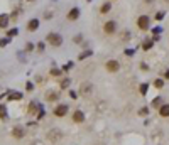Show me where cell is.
<instances>
[{
	"label": "cell",
	"mask_w": 169,
	"mask_h": 145,
	"mask_svg": "<svg viewBox=\"0 0 169 145\" xmlns=\"http://www.w3.org/2000/svg\"><path fill=\"white\" fill-rule=\"evenodd\" d=\"M166 78H167V80H169V69H167V73H166Z\"/></svg>",
	"instance_id": "cell-40"
},
{
	"label": "cell",
	"mask_w": 169,
	"mask_h": 145,
	"mask_svg": "<svg viewBox=\"0 0 169 145\" xmlns=\"http://www.w3.org/2000/svg\"><path fill=\"white\" fill-rule=\"evenodd\" d=\"M93 54V51H92V49H88V51H85V52H81V54L80 56H78V59H80V61H83L85 59V57H90V56H92Z\"/></svg>",
	"instance_id": "cell-21"
},
{
	"label": "cell",
	"mask_w": 169,
	"mask_h": 145,
	"mask_svg": "<svg viewBox=\"0 0 169 145\" xmlns=\"http://www.w3.org/2000/svg\"><path fill=\"white\" fill-rule=\"evenodd\" d=\"M125 54H127V56H132V54H134V51H132V49H129V51H125Z\"/></svg>",
	"instance_id": "cell-39"
},
{
	"label": "cell",
	"mask_w": 169,
	"mask_h": 145,
	"mask_svg": "<svg viewBox=\"0 0 169 145\" xmlns=\"http://www.w3.org/2000/svg\"><path fill=\"white\" fill-rule=\"evenodd\" d=\"M57 100H59V94H57L56 91L51 89L46 93V101H57Z\"/></svg>",
	"instance_id": "cell-15"
},
{
	"label": "cell",
	"mask_w": 169,
	"mask_h": 145,
	"mask_svg": "<svg viewBox=\"0 0 169 145\" xmlns=\"http://www.w3.org/2000/svg\"><path fill=\"white\" fill-rule=\"evenodd\" d=\"M39 26H41V20L39 19H31L27 22V31L29 32H36L39 29Z\"/></svg>",
	"instance_id": "cell-11"
},
{
	"label": "cell",
	"mask_w": 169,
	"mask_h": 145,
	"mask_svg": "<svg viewBox=\"0 0 169 145\" xmlns=\"http://www.w3.org/2000/svg\"><path fill=\"white\" fill-rule=\"evenodd\" d=\"M151 47H152V41H146V42L142 44V49H144V51H149Z\"/></svg>",
	"instance_id": "cell-25"
},
{
	"label": "cell",
	"mask_w": 169,
	"mask_h": 145,
	"mask_svg": "<svg viewBox=\"0 0 169 145\" xmlns=\"http://www.w3.org/2000/svg\"><path fill=\"white\" fill-rule=\"evenodd\" d=\"M164 15H166V12H157V14H156V20H162L164 19Z\"/></svg>",
	"instance_id": "cell-28"
},
{
	"label": "cell",
	"mask_w": 169,
	"mask_h": 145,
	"mask_svg": "<svg viewBox=\"0 0 169 145\" xmlns=\"http://www.w3.org/2000/svg\"><path fill=\"white\" fill-rule=\"evenodd\" d=\"M47 140L52 143H57L59 140H63V132L57 130V128H54V130H49L47 132Z\"/></svg>",
	"instance_id": "cell-2"
},
{
	"label": "cell",
	"mask_w": 169,
	"mask_h": 145,
	"mask_svg": "<svg viewBox=\"0 0 169 145\" xmlns=\"http://www.w3.org/2000/svg\"><path fill=\"white\" fill-rule=\"evenodd\" d=\"M26 89H27V91H32V89H34V85H32L31 81H27V83H26Z\"/></svg>",
	"instance_id": "cell-31"
},
{
	"label": "cell",
	"mask_w": 169,
	"mask_h": 145,
	"mask_svg": "<svg viewBox=\"0 0 169 145\" xmlns=\"http://www.w3.org/2000/svg\"><path fill=\"white\" fill-rule=\"evenodd\" d=\"M69 96H71L73 100H76V93H75V91H69Z\"/></svg>",
	"instance_id": "cell-38"
},
{
	"label": "cell",
	"mask_w": 169,
	"mask_h": 145,
	"mask_svg": "<svg viewBox=\"0 0 169 145\" xmlns=\"http://www.w3.org/2000/svg\"><path fill=\"white\" fill-rule=\"evenodd\" d=\"M0 120H7V106L0 103Z\"/></svg>",
	"instance_id": "cell-18"
},
{
	"label": "cell",
	"mask_w": 169,
	"mask_h": 145,
	"mask_svg": "<svg viewBox=\"0 0 169 145\" xmlns=\"http://www.w3.org/2000/svg\"><path fill=\"white\" fill-rule=\"evenodd\" d=\"M44 49H46V47H44V42H37V51H39V52H42Z\"/></svg>",
	"instance_id": "cell-35"
},
{
	"label": "cell",
	"mask_w": 169,
	"mask_h": 145,
	"mask_svg": "<svg viewBox=\"0 0 169 145\" xmlns=\"http://www.w3.org/2000/svg\"><path fill=\"white\" fill-rule=\"evenodd\" d=\"M61 74H63V71H61V69H57V68H52V69H51V76H54V78H59Z\"/></svg>",
	"instance_id": "cell-23"
},
{
	"label": "cell",
	"mask_w": 169,
	"mask_h": 145,
	"mask_svg": "<svg viewBox=\"0 0 169 145\" xmlns=\"http://www.w3.org/2000/svg\"><path fill=\"white\" fill-rule=\"evenodd\" d=\"M41 108H42V106H41V103L37 100H32L31 105H29V108H27V115H37V111Z\"/></svg>",
	"instance_id": "cell-10"
},
{
	"label": "cell",
	"mask_w": 169,
	"mask_h": 145,
	"mask_svg": "<svg viewBox=\"0 0 169 145\" xmlns=\"http://www.w3.org/2000/svg\"><path fill=\"white\" fill-rule=\"evenodd\" d=\"M93 89H95V86L92 83L85 81V83H81V86H80V94L81 96H90V94L93 93Z\"/></svg>",
	"instance_id": "cell-3"
},
{
	"label": "cell",
	"mask_w": 169,
	"mask_h": 145,
	"mask_svg": "<svg viewBox=\"0 0 169 145\" xmlns=\"http://www.w3.org/2000/svg\"><path fill=\"white\" fill-rule=\"evenodd\" d=\"M159 115L162 118H169V105L167 103H162V105L159 106Z\"/></svg>",
	"instance_id": "cell-14"
},
{
	"label": "cell",
	"mask_w": 169,
	"mask_h": 145,
	"mask_svg": "<svg viewBox=\"0 0 169 145\" xmlns=\"http://www.w3.org/2000/svg\"><path fill=\"white\" fill-rule=\"evenodd\" d=\"M69 85H71V80H69V78H66V80L61 81L59 88H61V89H68V88H69Z\"/></svg>",
	"instance_id": "cell-19"
},
{
	"label": "cell",
	"mask_w": 169,
	"mask_h": 145,
	"mask_svg": "<svg viewBox=\"0 0 169 145\" xmlns=\"http://www.w3.org/2000/svg\"><path fill=\"white\" fill-rule=\"evenodd\" d=\"M147 89H149V85H147V83H142V85H141V88H139L141 94H146V93H147Z\"/></svg>",
	"instance_id": "cell-24"
},
{
	"label": "cell",
	"mask_w": 169,
	"mask_h": 145,
	"mask_svg": "<svg viewBox=\"0 0 169 145\" xmlns=\"http://www.w3.org/2000/svg\"><path fill=\"white\" fill-rule=\"evenodd\" d=\"M73 122L75 123H83L85 122V113L81 110H76L75 113H73Z\"/></svg>",
	"instance_id": "cell-13"
},
{
	"label": "cell",
	"mask_w": 169,
	"mask_h": 145,
	"mask_svg": "<svg viewBox=\"0 0 169 145\" xmlns=\"http://www.w3.org/2000/svg\"><path fill=\"white\" fill-rule=\"evenodd\" d=\"M46 39L52 47H61V46H63V36H61L59 32H49Z\"/></svg>",
	"instance_id": "cell-1"
},
{
	"label": "cell",
	"mask_w": 169,
	"mask_h": 145,
	"mask_svg": "<svg viewBox=\"0 0 169 145\" xmlns=\"http://www.w3.org/2000/svg\"><path fill=\"white\" fill-rule=\"evenodd\" d=\"M68 111H69V106L68 105H64V103H61V105H57L56 108H54V117H57V118H63V117H66L68 115Z\"/></svg>",
	"instance_id": "cell-6"
},
{
	"label": "cell",
	"mask_w": 169,
	"mask_h": 145,
	"mask_svg": "<svg viewBox=\"0 0 169 145\" xmlns=\"http://www.w3.org/2000/svg\"><path fill=\"white\" fill-rule=\"evenodd\" d=\"M19 34V31H17V29H9V31H7V37H9V39H12V37H15V36H17Z\"/></svg>",
	"instance_id": "cell-22"
},
{
	"label": "cell",
	"mask_w": 169,
	"mask_h": 145,
	"mask_svg": "<svg viewBox=\"0 0 169 145\" xmlns=\"http://www.w3.org/2000/svg\"><path fill=\"white\" fill-rule=\"evenodd\" d=\"M139 115H141V117H146V115H149V108H147V106L141 108V110H139Z\"/></svg>",
	"instance_id": "cell-27"
},
{
	"label": "cell",
	"mask_w": 169,
	"mask_h": 145,
	"mask_svg": "<svg viewBox=\"0 0 169 145\" xmlns=\"http://www.w3.org/2000/svg\"><path fill=\"white\" fill-rule=\"evenodd\" d=\"M37 118L41 120V118H44V108H41L39 111H37Z\"/></svg>",
	"instance_id": "cell-36"
},
{
	"label": "cell",
	"mask_w": 169,
	"mask_h": 145,
	"mask_svg": "<svg viewBox=\"0 0 169 145\" xmlns=\"http://www.w3.org/2000/svg\"><path fill=\"white\" fill-rule=\"evenodd\" d=\"M26 51H27V52L34 51V44H32V42H27V44H26Z\"/></svg>",
	"instance_id": "cell-30"
},
{
	"label": "cell",
	"mask_w": 169,
	"mask_h": 145,
	"mask_svg": "<svg viewBox=\"0 0 169 145\" xmlns=\"http://www.w3.org/2000/svg\"><path fill=\"white\" fill-rule=\"evenodd\" d=\"M80 14H81V10L78 9V7H73V9L66 14V19H68L69 22H75V20L80 19Z\"/></svg>",
	"instance_id": "cell-9"
},
{
	"label": "cell",
	"mask_w": 169,
	"mask_h": 145,
	"mask_svg": "<svg viewBox=\"0 0 169 145\" xmlns=\"http://www.w3.org/2000/svg\"><path fill=\"white\" fill-rule=\"evenodd\" d=\"M12 137H14L15 140H22L24 137H26V128L20 127V125L14 127V128H12Z\"/></svg>",
	"instance_id": "cell-7"
},
{
	"label": "cell",
	"mask_w": 169,
	"mask_h": 145,
	"mask_svg": "<svg viewBox=\"0 0 169 145\" xmlns=\"http://www.w3.org/2000/svg\"><path fill=\"white\" fill-rule=\"evenodd\" d=\"M10 22V15L9 14H0V29H7Z\"/></svg>",
	"instance_id": "cell-12"
},
{
	"label": "cell",
	"mask_w": 169,
	"mask_h": 145,
	"mask_svg": "<svg viewBox=\"0 0 169 145\" xmlns=\"http://www.w3.org/2000/svg\"><path fill=\"white\" fill-rule=\"evenodd\" d=\"M9 100L10 101H20V100H22V93H19V91H12V93H9Z\"/></svg>",
	"instance_id": "cell-16"
},
{
	"label": "cell",
	"mask_w": 169,
	"mask_h": 145,
	"mask_svg": "<svg viewBox=\"0 0 169 145\" xmlns=\"http://www.w3.org/2000/svg\"><path fill=\"white\" fill-rule=\"evenodd\" d=\"M161 32H162V29H161V27H156V29H152V34H154V36H159Z\"/></svg>",
	"instance_id": "cell-32"
},
{
	"label": "cell",
	"mask_w": 169,
	"mask_h": 145,
	"mask_svg": "<svg viewBox=\"0 0 169 145\" xmlns=\"http://www.w3.org/2000/svg\"><path fill=\"white\" fill-rule=\"evenodd\" d=\"M71 66H73V63H68V64H64V66H63V69H61V71H63V73H66V71H68L69 68H71Z\"/></svg>",
	"instance_id": "cell-34"
},
{
	"label": "cell",
	"mask_w": 169,
	"mask_h": 145,
	"mask_svg": "<svg viewBox=\"0 0 169 145\" xmlns=\"http://www.w3.org/2000/svg\"><path fill=\"white\" fill-rule=\"evenodd\" d=\"M103 32L107 36H113L117 32V22L115 20H107L103 24Z\"/></svg>",
	"instance_id": "cell-4"
},
{
	"label": "cell",
	"mask_w": 169,
	"mask_h": 145,
	"mask_svg": "<svg viewBox=\"0 0 169 145\" xmlns=\"http://www.w3.org/2000/svg\"><path fill=\"white\" fill-rule=\"evenodd\" d=\"M105 68H107V71H108V73H118V69H120V63L115 61V59H110V61H107Z\"/></svg>",
	"instance_id": "cell-8"
},
{
	"label": "cell",
	"mask_w": 169,
	"mask_h": 145,
	"mask_svg": "<svg viewBox=\"0 0 169 145\" xmlns=\"http://www.w3.org/2000/svg\"><path fill=\"white\" fill-rule=\"evenodd\" d=\"M146 2H152V0H146Z\"/></svg>",
	"instance_id": "cell-42"
},
{
	"label": "cell",
	"mask_w": 169,
	"mask_h": 145,
	"mask_svg": "<svg viewBox=\"0 0 169 145\" xmlns=\"http://www.w3.org/2000/svg\"><path fill=\"white\" fill-rule=\"evenodd\" d=\"M161 105H162V98H161V96H156L154 100H152V106L159 110V106H161Z\"/></svg>",
	"instance_id": "cell-20"
},
{
	"label": "cell",
	"mask_w": 169,
	"mask_h": 145,
	"mask_svg": "<svg viewBox=\"0 0 169 145\" xmlns=\"http://www.w3.org/2000/svg\"><path fill=\"white\" fill-rule=\"evenodd\" d=\"M110 10H112V3H110V2L102 3V7H100V14H108Z\"/></svg>",
	"instance_id": "cell-17"
},
{
	"label": "cell",
	"mask_w": 169,
	"mask_h": 145,
	"mask_svg": "<svg viewBox=\"0 0 169 145\" xmlns=\"http://www.w3.org/2000/svg\"><path fill=\"white\" fill-rule=\"evenodd\" d=\"M149 26H151L149 15H141V17L137 19V27L141 29V31H149Z\"/></svg>",
	"instance_id": "cell-5"
},
{
	"label": "cell",
	"mask_w": 169,
	"mask_h": 145,
	"mask_svg": "<svg viewBox=\"0 0 169 145\" xmlns=\"http://www.w3.org/2000/svg\"><path fill=\"white\" fill-rule=\"evenodd\" d=\"M26 2H34V0H26Z\"/></svg>",
	"instance_id": "cell-41"
},
{
	"label": "cell",
	"mask_w": 169,
	"mask_h": 145,
	"mask_svg": "<svg viewBox=\"0 0 169 145\" xmlns=\"http://www.w3.org/2000/svg\"><path fill=\"white\" fill-rule=\"evenodd\" d=\"M164 2H167V3H169V0H164Z\"/></svg>",
	"instance_id": "cell-43"
},
{
	"label": "cell",
	"mask_w": 169,
	"mask_h": 145,
	"mask_svg": "<svg viewBox=\"0 0 169 145\" xmlns=\"http://www.w3.org/2000/svg\"><path fill=\"white\" fill-rule=\"evenodd\" d=\"M9 42H10V39H9V37H5V39H2V41H0V47H5V46L9 44Z\"/></svg>",
	"instance_id": "cell-29"
},
{
	"label": "cell",
	"mask_w": 169,
	"mask_h": 145,
	"mask_svg": "<svg viewBox=\"0 0 169 145\" xmlns=\"http://www.w3.org/2000/svg\"><path fill=\"white\" fill-rule=\"evenodd\" d=\"M73 41H75L76 44H78V42H81V41H83V36H81V34H78V36H75V39H73Z\"/></svg>",
	"instance_id": "cell-33"
},
{
	"label": "cell",
	"mask_w": 169,
	"mask_h": 145,
	"mask_svg": "<svg viewBox=\"0 0 169 145\" xmlns=\"http://www.w3.org/2000/svg\"><path fill=\"white\" fill-rule=\"evenodd\" d=\"M162 86H164V81H162V80H156V81H154V88L161 89Z\"/></svg>",
	"instance_id": "cell-26"
},
{
	"label": "cell",
	"mask_w": 169,
	"mask_h": 145,
	"mask_svg": "<svg viewBox=\"0 0 169 145\" xmlns=\"http://www.w3.org/2000/svg\"><path fill=\"white\" fill-rule=\"evenodd\" d=\"M51 17H52V12H47V14L44 15V19H46V20H51Z\"/></svg>",
	"instance_id": "cell-37"
}]
</instances>
